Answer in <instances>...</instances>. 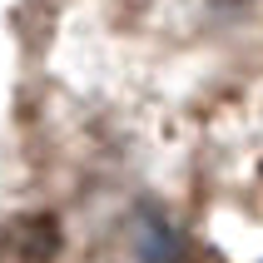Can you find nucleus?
<instances>
[{
  "mask_svg": "<svg viewBox=\"0 0 263 263\" xmlns=\"http://www.w3.org/2000/svg\"><path fill=\"white\" fill-rule=\"evenodd\" d=\"M60 253V229L50 214H20L0 234V258H50Z\"/></svg>",
  "mask_w": 263,
  "mask_h": 263,
  "instance_id": "f257e3e1",
  "label": "nucleus"
}]
</instances>
